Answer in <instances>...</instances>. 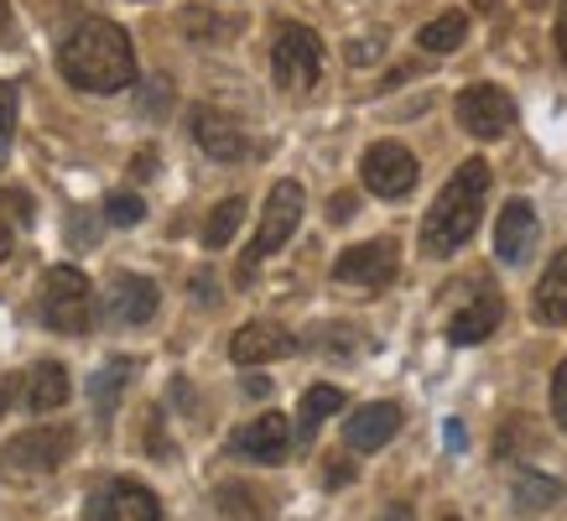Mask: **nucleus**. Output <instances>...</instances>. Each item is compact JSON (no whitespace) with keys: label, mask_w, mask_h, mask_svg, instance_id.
<instances>
[{"label":"nucleus","mask_w":567,"mask_h":521,"mask_svg":"<svg viewBox=\"0 0 567 521\" xmlns=\"http://www.w3.org/2000/svg\"><path fill=\"white\" fill-rule=\"evenodd\" d=\"M58 73H63L73 89H84V94H115V89L136 84L131 32L104 17L79 21V27L63 37V48H58Z\"/></svg>","instance_id":"nucleus-1"},{"label":"nucleus","mask_w":567,"mask_h":521,"mask_svg":"<svg viewBox=\"0 0 567 521\" xmlns=\"http://www.w3.org/2000/svg\"><path fill=\"white\" fill-rule=\"evenodd\" d=\"M484 198H489V167L474 156V162H464V167L443 183V193L432 198L427 219H422V251L437 260L453 256V251H464V241H474V229H480Z\"/></svg>","instance_id":"nucleus-2"},{"label":"nucleus","mask_w":567,"mask_h":521,"mask_svg":"<svg viewBox=\"0 0 567 521\" xmlns=\"http://www.w3.org/2000/svg\"><path fill=\"white\" fill-rule=\"evenodd\" d=\"M297 225H302V188H297L292 177H287V183H276L271 198H266V208H260L256 241L245 245V256H240V272H235V282H240V287H250L256 266H260L266 256H276L281 245L292 241Z\"/></svg>","instance_id":"nucleus-3"},{"label":"nucleus","mask_w":567,"mask_h":521,"mask_svg":"<svg viewBox=\"0 0 567 521\" xmlns=\"http://www.w3.org/2000/svg\"><path fill=\"white\" fill-rule=\"evenodd\" d=\"M73 453V428H32L0 449V474L6 480H42Z\"/></svg>","instance_id":"nucleus-4"},{"label":"nucleus","mask_w":567,"mask_h":521,"mask_svg":"<svg viewBox=\"0 0 567 521\" xmlns=\"http://www.w3.org/2000/svg\"><path fill=\"white\" fill-rule=\"evenodd\" d=\"M271 73H276V89L308 94V89L318 84V73H323V42H318V32H308V27H281L271 42Z\"/></svg>","instance_id":"nucleus-5"},{"label":"nucleus","mask_w":567,"mask_h":521,"mask_svg":"<svg viewBox=\"0 0 567 521\" xmlns=\"http://www.w3.org/2000/svg\"><path fill=\"white\" fill-rule=\"evenodd\" d=\"M42 318H48V329H58V334H84L89 324H94V297H89L84 272L52 266L48 282H42Z\"/></svg>","instance_id":"nucleus-6"},{"label":"nucleus","mask_w":567,"mask_h":521,"mask_svg":"<svg viewBox=\"0 0 567 521\" xmlns=\"http://www.w3.org/2000/svg\"><path fill=\"white\" fill-rule=\"evenodd\" d=\"M453 110H458V125H464L474 141H499L511 125H516V104H511V94L495 84H468Z\"/></svg>","instance_id":"nucleus-7"},{"label":"nucleus","mask_w":567,"mask_h":521,"mask_svg":"<svg viewBox=\"0 0 567 521\" xmlns=\"http://www.w3.org/2000/svg\"><path fill=\"white\" fill-rule=\"evenodd\" d=\"M360 177L380 198H406L416 188V156L406 146H395V141H375L360 162Z\"/></svg>","instance_id":"nucleus-8"},{"label":"nucleus","mask_w":567,"mask_h":521,"mask_svg":"<svg viewBox=\"0 0 567 521\" xmlns=\"http://www.w3.org/2000/svg\"><path fill=\"white\" fill-rule=\"evenodd\" d=\"M395 272H401L395 241L349 245L344 256L333 260V282H344V287H385V282H395Z\"/></svg>","instance_id":"nucleus-9"},{"label":"nucleus","mask_w":567,"mask_h":521,"mask_svg":"<svg viewBox=\"0 0 567 521\" xmlns=\"http://www.w3.org/2000/svg\"><path fill=\"white\" fill-rule=\"evenodd\" d=\"M156 496L141 480H110L104 490L89 496L84 521H156Z\"/></svg>","instance_id":"nucleus-10"},{"label":"nucleus","mask_w":567,"mask_h":521,"mask_svg":"<svg viewBox=\"0 0 567 521\" xmlns=\"http://www.w3.org/2000/svg\"><path fill=\"white\" fill-rule=\"evenodd\" d=\"M229 449L240 459H256V464H281L292 449V422L281 412H260L256 422H245L240 433L229 438Z\"/></svg>","instance_id":"nucleus-11"},{"label":"nucleus","mask_w":567,"mask_h":521,"mask_svg":"<svg viewBox=\"0 0 567 521\" xmlns=\"http://www.w3.org/2000/svg\"><path fill=\"white\" fill-rule=\"evenodd\" d=\"M193 141H198L214 162H245V156H250V136H245L224 110H208V104L193 110Z\"/></svg>","instance_id":"nucleus-12"},{"label":"nucleus","mask_w":567,"mask_h":521,"mask_svg":"<svg viewBox=\"0 0 567 521\" xmlns=\"http://www.w3.org/2000/svg\"><path fill=\"white\" fill-rule=\"evenodd\" d=\"M395 428H401V407L395 401H370V407L344 417V443L354 453H375L395 438Z\"/></svg>","instance_id":"nucleus-13"},{"label":"nucleus","mask_w":567,"mask_h":521,"mask_svg":"<svg viewBox=\"0 0 567 521\" xmlns=\"http://www.w3.org/2000/svg\"><path fill=\"white\" fill-rule=\"evenodd\" d=\"M292 349H297V334L281 329V324H266V318L245 324V329L229 339L235 365H271V360H281V355H292Z\"/></svg>","instance_id":"nucleus-14"},{"label":"nucleus","mask_w":567,"mask_h":521,"mask_svg":"<svg viewBox=\"0 0 567 521\" xmlns=\"http://www.w3.org/2000/svg\"><path fill=\"white\" fill-rule=\"evenodd\" d=\"M532 245H536V208L526 198H511L495 219V256L505 266H520V260L532 256Z\"/></svg>","instance_id":"nucleus-15"},{"label":"nucleus","mask_w":567,"mask_h":521,"mask_svg":"<svg viewBox=\"0 0 567 521\" xmlns=\"http://www.w3.org/2000/svg\"><path fill=\"white\" fill-rule=\"evenodd\" d=\"M156 313V282L146 277H115L104 293V318L110 324H146Z\"/></svg>","instance_id":"nucleus-16"},{"label":"nucleus","mask_w":567,"mask_h":521,"mask_svg":"<svg viewBox=\"0 0 567 521\" xmlns=\"http://www.w3.org/2000/svg\"><path fill=\"white\" fill-rule=\"evenodd\" d=\"M505 318V308H499L495 293H480L468 308L453 313V324H447V339L453 345H480V339H489L495 334V324Z\"/></svg>","instance_id":"nucleus-17"},{"label":"nucleus","mask_w":567,"mask_h":521,"mask_svg":"<svg viewBox=\"0 0 567 521\" xmlns=\"http://www.w3.org/2000/svg\"><path fill=\"white\" fill-rule=\"evenodd\" d=\"M536 318L542 324H567V245L551 256V266H547V277L536 282Z\"/></svg>","instance_id":"nucleus-18"},{"label":"nucleus","mask_w":567,"mask_h":521,"mask_svg":"<svg viewBox=\"0 0 567 521\" xmlns=\"http://www.w3.org/2000/svg\"><path fill=\"white\" fill-rule=\"evenodd\" d=\"M131 376H136V360H110L100 376H89V401H94V417H100V422H110V417H115L121 391L131 386Z\"/></svg>","instance_id":"nucleus-19"},{"label":"nucleus","mask_w":567,"mask_h":521,"mask_svg":"<svg viewBox=\"0 0 567 521\" xmlns=\"http://www.w3.org/2000/svg\"><path fill=\"white\" fill-rule=\"evenodd\" d=\"M557 501H563V480L536 474V469L516 474V486H511V505H516L520 517H542V511H551Z\"/></svg>","instance_id":"nucleus-20"},{"label":"nucleus","mask_w":567,"mask_h":521,"mask_svg":"<svg viewBox=\"0 0 567 521\" xmlns=\"http://www.w3.org/2000/svg\"><path fill=\"white\" fill-rule=\"evenodd\" d=\"M69 401V376H63V365L48 360L37 365L32 376H27V412H52V407H63Z\"/></svg>","instance_id":"nucleus-21"},{"label":"nucleus","mask_w":567,"mask_h":521,"mask_svg":"<svg viewBox=\"0 0 567 521\" xmlns=\"http://www.w3.org/2000/svg\"><path fill=\"white\" fill-rule=\"evenodd\" d=\"M339 407H344V391H339V386H312L308 397H302V412H297V443H312L318 428H323Z\"/></svg>","instance_id":"nucleus-22"},{"label":"nucleus","mask_w":567,"mask_h":521,"mask_svg":"<svg viewBox=\"0 0 567 521\" xmlns=\"http://www.w3.org/2000/svg\"><path fill=\"white\" fill-rule=\"evenodd\" d=\"M464 37H468L464 11H443L437 21H427V27L416 32V42H422L427 52H453V48H464Z\"/></svg>","instance_id":"nucleus-23"},{"label":"nucleus","mask_w":567,"mask_h":521,"mask_svg":"<svg viewBox=\"0 0 567 521\" xmlns=\"http://www.w3.org/2000/svg\"><path fill=\"white\" fill-rule=\"evenodd\" d=\"M240 219H245V198H224V204L208 214V225H204V245H208V251H224V245L235 241Z\"/></svg>","instance_id":"nucleus-24"},{"label":"nucleus","mask_w":567,"mask_h":521,"mask_svg":"<svg viewBox=\"0 0 567 521\" xmlns=\"http://www.w3.org/2000/svg\"><path fill=\"white\" fill-rule=\"evenodd\" d=\"M219 511L235 521H271V505L260 501L250 486H224L219 490Z\"/></svg>","instance_id":"nucleus-25"},{"label":"nucleus","mask_w":567,"mask_h":521,"mask_svg":"<svg viewBox=\"0 0 567 521\" xmlns=\"http://www.w3.org/2000/svg\"><path fill=\"white\" fill-rule=\"evenodd\" d=\"M104 214H110V225H141L146 219V198L141 193H110Z\"/></svg>","instance_id":"nucleus-26"},{"label":"nucleus","mask_w":567,"mask_h":521,"mask_svg":"<svg viewBox=\"0 0 567 521\" xmlns=\"http://www.w3.org/2000/svg\"><path fill=\"white\" fill-rule=\"evenodd\" d=\"M11 141H17V89L0 84V162L11 156Z\"/></svg>","instance_id":"nucleus-27"},{"label":"nucleus","mask_w":567,"mask_h":521,"mask_svg":"<svg viewBox=\"0 0 567 521\" xmlns=\"http://www.w3.org/2000/svg\"><path fill=\"white\" fill-rule=\"evenodd\" d=\"M551 417H557V428L567 433V360L557 365V376H551Z\"/></svg>","instance_id":"nucleus-28"},{"label":"nucleus","mask_w":567,"mask_h":521,"mask_svg":"<svg viewBox=\"0 0 567 521\" xmlns=\"http://www.w3.org/2000/svg\"><path fill=\"white\" fill-rule=\"evenodd\" d=\"M380 48H385V32H375V37H364V42H354V48H349V58H354V63H370Z\"/></svg>","instance_id":"nucleus-29"},{"label":"nucleus","mask_w":567,"mask_h":521,"mask_svg":"<svg viewBox=\"0 0 567 521\" xmlns=\"http://www.w3.org/2000/svg\"><path fill=\"white\" fill-rule=\"evenodd\" d=\"M354 214V198L349 193H333V204H328V219H349Z\"/></svg>","instance_id":"nucleus-30"},{"label":"nucleus","mask_w":567,"mask_h":521,"mask_svg":"<svg viewBox=\"0 0 567 521\" xmlns=\"http://www.w3.org/2000/svg\"><path fill=\"white\" fill-rule=\"evenodd\" d=\"M557 58L567 63V0L557 6Z\"/></svg>","instance_id":"nucleus-31"},{"label":"nucleus","mask_w":567,"mask_h":521,"mask_svg":"<svg viewBox=\"0 0 567 521\" xmlns=\"http://www.w3.org/2000/svg\"><path fill=\"white\" fill-rule=\"evenodd\" d=\"M11 27H17L11 21V0H0V42H11Z\"/></svg>","instance_id":"nucleus-32"},{"label":"nucleus","mask_w":567,"mask_h":521,"mask_svg":"<svg viewBox=\"0 0 567 521\" xmlns=\"http://www.w3.org/2000/svg\"><path fill=\"white\" fill-rule=\"evenodd\" d=\"M380 521H412V505H391V511H380Z\"/></svg>","instance_id":"nucleus-33"},{"label":"nucleus","mask_w":567,"mask_h":521,"mask_svg":"<svg viewBox=\"0 0 567 521\" xmlns=\"http://www.w3.org/2000/svg\"><path fill=\"white\" fill-rule=\"evenodd\" d=\"M6 251H11V229L0 225V260H6Z\"/></svg>","instance_id":"nucleus-34"},{"label":"nucleus","mask_w":567,"mask_h":521,"mask_svg":"<svg viewBox=\"0 0 567 521\" xmlns=\"http://www.w3.org/2000/svg\"><path fill=\"white\" fill-rule=\"evenodd\" d=\"M6 401H11V381L0 386V412H6Z\"/></svg>","instance_id":"nucleus-35"},{"label":"nucleus","mask_w":567,"mask_h":521,"mask_svg":"<svg viewBox=\"0 0 567 521\" xmlns=\"http://www.w3.org/2000/svg\"><path fill=\"white\" fill-rule=\"evenodd\" d=\"M443 521H458V517H443Z\"/></svg>","instance_id":"nucleus-36"}]
</instances>
